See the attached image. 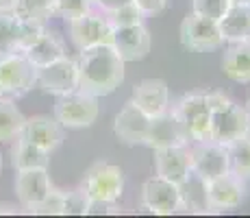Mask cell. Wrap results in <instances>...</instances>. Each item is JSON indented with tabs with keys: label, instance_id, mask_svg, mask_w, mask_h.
<instances>
[{
	"label": "cell",
	"instance_id": "obj_1",
	"mask_svg": "<svg viewBox=\"0 0 250 218\" xmlns=\"http://www.w3.org/2000/svg\"><path fill=\"white\" fill-rule=\"evenodd\" d=\"M79 90L96 96H109L124 83V66L126 61L120 57L111 44L94 46L79 50Z\"/></svg>",
	"mask_w": 250,
	"mask_h": 218
},
{
	"label": "cell",
	"instance_id": "obj_2",
	"mask_svg": "<svg viewBox=\"0 0 250 218\" xmlns=\"http://www.w3.org/2000/svg\"><path fill=\"white\" fill-rule=\"evenodd\" d=\"M211 103V140L222 146L244 138L250 116L246 107L233 103L222 92H207Z\"/></svg>",
	"mask_w": 250,
	"mask_h": 218
},
{
	"label": "cell",
	"instance_id": "obj_3",
	"mask_svg": "<svg viewBox=\"0 0 250 218\" xmlns=\"http://www.w3.org/2000/svg\"><path fill=\"white\" fill-rule=\"evenodd\" d=\"M170 109L185 124L189 142H209L211 140V103L207 92H191L170 105Z\"/></svg>",
	"mask_w": 250,
	"mask_h": 218
},
{
	"label": "cell",
	"instance_id": "obj_4",
	"mask_svg": "<svg viewBox=\"0 0 250 218\" xmlns=\"http://www.w3.org/2000/svg\"><path fill=\"white\" fill-rule=\"evenodd\" d=\"M0 87L9 98H22L37 87V68L24 52L0 55Z\"/></svg>",
	"mask_w": 250,
	"mask_h": 218
},
{
	"label": "cell",
	"instance_id": "obj_5",
	"mask_svg": "<svg viewBox=\"0 0 250 218\" xmlns=\"http://www.w3.org/2000/svg\"><path fill=\"white\" fill-rule=\"evenodd\" d=\"M81 190L94 201L118 203L124 192V170L111 162H96L85 172Z\"/></svg>",
	"mask_w": 250,
	"mask_h": 218
},
{
	"label": "cell",
	"instance_id": "obj_6",
	"mask_svg": "<svg viewBox=\"0 0 250 218\" xmlns=\"http://www.w3.org/2000/svg\"><path fill=\"white\" fill-rule=\"evenodd\" d=\"M98 98L87 92L74 90L65 96H57L55 118L63 129H87L98 118Z\"/></svg>",
	"mask_w": 250,
	"mask_h": 218
},
{
	"label": "cell",
	"instance_id": "obj_7",
	"mask_svg": "<svg viewBox=\"0 0 250 218\" xmlns=\"http://www.w3.org/2000/svg\"><path fill=\"white\" fill-rule=\"evenodd\" d=\"M183 48L194 52H209V50H218L224 44L222 31H220L218 20L205 18L200 13L189 11L181 22V31H179Z\"/></svg>",
	"mask_w": 250,
	"mask_h": 218
},
{
	"label": "cell",
	"instance_id": "obj_8",
	"mask_svg": "<svg viewBox=\"0 0 250 218\" xmlns=\"http://www.w3.org/2000/svg\"><path fill=\"white\" fill-rule=\"evenodd\" d=\"M68 33H70L72 46L76 50H87V48H94V46L111 44L113 40L111 22L98 9H91L89 13L68 22Z\"/></svg>",
	"mask_w": 250,
	"mask_h": 218
},
{
	"label": "cell",
	"instance_id": "obj_9",
	"mask_svg": "<svg viewBox=\"0 0 250 218\" xmlns=\"http://www.w3.org/2000/svg\"><path fill=\"white\" fill-rule=\"evenodd\" d=\"M142 210L155 216H172L183 210L181 188L167 179L155 177L146 179L142 186Z\"/></svg>",
	"mask_w": 250,
	"mask_h": 218
},
{
	"label": "cell",
	"instance_id": "obj_10",
	"mask_svg": "<svg viewBox=\"0 0 250 218\" xmlns=\"http://www.w3.org/2000/svg\"><path fill=\"white\" fill-rule=\"evenodd\" d=\"M37 87L52 96H65L79 90V64L76 57H61L44 68H37Z\"/></svg>",
	"mask_w": 250,
	"mask_h": 218
},
{
	"label": "cell",
	"instance_id": "obj_11",
	"mask_svg": "<svg viewBox=\"0 0 250 218\" xmlns=\"http://www.w3.org/2000/svg\"><path fill=\"white\" fill-rule=\"evenodd\" d=\"M207 198H209L211 212L237 210L246 201V179L230 170L220 174V177L207 181Z\"/></svg>",
	"mask_w": 250,
	"mask_h": 218
},
{
	"label": "cell",
	"instance_id": "obj_12",
	"mask_svg": "<svg viewBox=\"0 0 250 218\" xmlns=\"http://www.w3.org/2000/svg\"><path fill=\"white\" fill-rule=\"evenodd\" d=\"M189 155H191V172L203 177L205 181H211V179L230 170L227 146L213 142V140H209V142H191Z\"/></svg>",
	"mask_w": 250,
	"mask_h": 218
},
{
	"label": "cell",
	"instance_id": "obj_13",
	"mask_svg": "<svg viewBox=\"0 0 250 218\" xmlns=\"http://www.w3.org/2000/svg\"><path fill=\"white\" fill-rule=\"evenodd\" d=\"M144 144L148 148H152V151L170 148V146H187L189 144V135H187V129L179 120V116L170 109L150 120V129H148Z\"/></svg>",
	"mask_w": 250,
	"mask_h": 218
},
{
	"label": "cell",
	"instance_id": "obj_14",
	"mask_svg": "<svg viewBox=\"0 0 250 218\" xmlns=\"http://www.w3.org/2000/svg\"><path fill=\"white\" fill-rule=\"evenodd\" d=\"M50 174L46 168H33V170H16V181H13V190H16V198L20 203L24 212L31 207L40 205L44 198L50 194L52 190Z\"/></svg>",
	"mask_w": 250,
	"mask_h": 218
},
{
	"label": "cell",
	"instance_id": "obj_15",
	"mask_svg": "<svg viewBox=\"0 0 250 218\" xmlns=\"http://www.w3.org/2000/svg\"><path fill=\"white\" fill-rule=\"evenodd\" d=\"M150 116L144 109H139L133 100H126L124 107L118 111L113 120V131L118 135L120 142L128 144V146H137V144L146 142L148 129H150Z\"/></svg>",
	"mask_w": 250,
	"mask_h": 218
},
{
	"label": "cell",
	"instance_id": "obj_16",
	"mask_svg": "<svg viewBox=\"0 0 250 218\" xmlns=\"http://www.w3.org/2000/svg\"><path fill=\"white\" fill-rule=\"evenodd\" d=\"M111 46L120 52V57L126 64H131V61H142L150 52L152 40L146 24H133V26L113 28Z\"/></svg>",
	"mask_w": 250,
	"mask_h": 218
},
{
	"label": "cell",
	"instance_id": "obj_17",
	"mask_svg": "<svg viewBox=\"0 0 250 218\" xmlns=\"http://www.w3.org/2000/svg\"><path fill=\"white\" fill-rule=\"evenodd\" d=\"M155 172L167 181L181 186L191 174V155L187 146H170L155 151Z\"/></svg>",
	"mask_w": 250,
	"mask_h": 218
},
{
	"label": "cell",
	"instance_id": "obj_18",
	"mask_svg": "<svg viewBox=\"0 0 250 218\" xmlns=\"http://www.w3.org/2000/svg\"><path fill=\"white\" fill-rule=\"evenodd\" d=\"M22 138H26L28 142L37 144L40 148L52 153L61 146L63 142V135H65V129L59 124V120L55 116H33V118H26L22 127Z\"/></svg>",
	"mask_w": 250,
	"mask_h": 218
},
{
	"label": "cell",
	"instance_id": "obj_19",
	"mask_svg": "<svg viewBox=\"0 0 250 218\" xmlns=\"http://www.w3.org/2000/svg\"><path fill=\"white\" fill-rule=\"evenodd\" d=\"M131 100L150 118L170 111V87L163 79H144L135 85Z\"/></svg>",
	"mask_w": 250,
	"mask_h": 218
},
{
	"label": "cell",
	"instance_id": "obj_20",
	"mask_svg": "<svg viewBox=\"0 0 250 218\" xmlns=\"http://www.w3.org/2000/svg\"><path fill=\"white\" fill-rule=\"evenodd\" d=\"M220 70L233 83H250V40L229 44L220 59Z\"/></svg>",
	"mask_w": 250,
	"mask_h": 218
},
{
	"label": "cell",
	"instance_id": "obj_21",
	"mask_svg": "<svg viewBox=\"0 0 250 218\" xmlns=\"http://www.w3.org/2000/svg\"><path fill=\"white\" fill-rule=\"evenodd\" d=\"M224 44L250 40V2H230L222 18L218 20Z\"/></svg>",
	"mask_w": 250,
	"mask_h": 218
},
{
	"label": "cell",
	"instance_id": "obj_22",
	"mask_svg": "<svg viewBox=\"0 0 250 218\" xmlns=\"http://www.w3.org/2000/svg\"><path fill=\"white\" fill-rule=\"evenodd\" d=\"M11 166L13 170H33V168H46L50 166V155L40 148L37 144L28 142L26 138L18 135L16 140H11Z\"/></svg>",
	"mask_w": 250,
	"mask_h": 218
},
{
	"label": "cell",
	"instance_id": "obj_23",
	"mask_svg": "<svg viewBox=\"0 0 250 218\" xmlns=\"http://www.w3.org/2000/svg\"><path fill=\"white\" fill-rule=\"evenodd\" d=\"M24 55L28 57V61H31L35 68H44L48 64H52V61L61 59V57H65L68 52H65V46H63V40H61L59 35H57L55 31H50V28H46L44 33H42V37L33 44L31 48H28Z\"/></svg>",
	"mask_w": 250,
	"mask_h": 218
},
{
	"label": "cell",
	"instance_id": "obj_24",
	"mask_svg": "<svg viewBox=\"0 0 250 218\" xmlns=\"http://www.w3.org/2000/svg\"><path fill=\"white\" fill-rule=\"evenodd\" d=\"M179 188L183 198V210L191 212V214H211L209 198H207V181L203 177L191 172Z\"/></svg>",
	"mask_w": 250,
	"mask_h": 218
},
{
	"label": "cell",
	"instance_id": "obj_25",
	"mask_svg": "<svg viewBox=\"0 0 250 218\" xmlns=\"http://www.w3.org/2000/svg\"><path fill=\"white\" fill-rule=\"evenodd\" d=\"M24 122H26V116L20 111L16 100L2 96L0 98V144L16 140L22 133Z\"/></svg>",
	"mask_w": 250,
	"mask_h": 218
},
{
	"label": "cell",
	"instance_id": "obj_26",
	"mask_svg": "<svg viewBox=\"0 0 250 218\" xmlns=\"http://www.w3.org/2000/svg\"><path fill=\"white\" fill-rule=\"evenodd\" d=\"M11 13L18 20L48 24L57 16V0H18Z\"/></svg>",
	"mask_w": 250,
	"mask_h": 218
},
{
	"label": "cell",
	"instance_id": "obj_27",
	"mask_svg": "<svg viewBox=\"0 0 250 218\" xmlns=\"http://www.w3.org/2000/svg\"><path fill=\"white\" fill-rule=\"evenodd\" d=\"M230 172L239 174L242 179H250V144L244 138L227 144Z\"/></svg>",
	"mask_w": 250,
	"mask_h": 218
},
{
	"label": "cell",
	"instance_id": "obj_28",
	"mask_svg": "<svg viewBox=\"0 0 250 218\" xmlns=\"http://www.w3.org/2000/svg\"><path fill=\"white\" fill-rule=\"evenodd\" d=\"M18 26L20 20L11 11H0V55L18 50Z\"/></svg>",
	"mask_w": 250,
	"mask_h": 218
},
{
	"label": "cell",
	"instance_id": "obj_29",
	"mask_svg": "<svg viewBox=\"0 0 250 218\" xmlns=\"http://www.w3.org/2000/svg\"><path fill=\"white\" fill-rule=\"evenodd\" d=\"M107 20L111 22L113 28H122V26H133V24H144L146 16H144V11L135 2H128L124 7L115 9V11L107 13Z\"/></svg>",
	"mask_w": 250,
	"mask_h": 218
},
{
	"label": "cell",
	"instance_id": "obj_30",
	"mask_svg": "<svg viewBox=\"0 0 250 218\" xmlns=\"http://www.w3.org/2000/svg\"><path fill=\"white\" fill-rule=\"evenodd\" d=\"M46 28H48V24L20 20V26H18V52H26L33 44L40 40Z\"/></svg>",
	"mask_w": 250,
	"mask_h": 218
},
{
	"label": "cell",
	"instance_id": "obj_31",
	"mask_svg": "<svg viewBox=\"0 0 250 218\" xmlns=\"http://www.w3.org/2000/svg\"><path fill=\"white\" fill-rule=\"evenodd\" d=\"M63 194H65V190L52 188L50 194H48L40 205L31 207L28 214H35V216H63Z\"/></svg>",
	"mask_w": 250,
	"mask_h": 218
},
{
	"label": "cell",
	"instance_id": "obj_32",
	"mask_svg": "<svg viewBox=\"0 0 250 218\" xmlns=\"http://www.w3.org/2000/svg\"><path fill=\"white\" fill-rule=\"evenodd\" d=\"M94 9L91 0H57V16L63 18L65 22H72L76 18L85 16Z\"/></svg>",
	"mask_w": 250,
	"mask_h": 218
},
{
	"label": "cell",
	"instance_id": "obj_33",
	"mask_svg": "<svg viewBox=\"0 0 250 218\" xmlns=\"http://www.w3.org/2000/svg\"><path fill=\"white\" fill-rule=\"evenodd\" d=\"M230 7V0H191V11L211 20H220Z\"/></svg>",
	"mask_w": 250,
	"mask_h": 218
},
{
	"label": "cell",
	"instance_id": "obj_34",
	"mask_svg": "<svg viewBox=\"0 0 250 218\" xmlns=\"http://www.w3.org/2000/svg\"><path fill=\"white\" fill-rule=\"evenodd\" d=\"M89 198L83 190H70L63 194V216H85Z\"/></svg>",
	"mask_w": 250,
	"mask_h": 218
},
{
	"label": "cell",
	"instance_id": "obj_35",
	"mask_svg": "<svg viewBox=\"0 0 250 218\" xmlns=\"http://www.w3.org/2000/svg\"><path fill=\"white\" fill-rule=\"evenodd\" d=\"M109 214H122V207H118V203L94 201V198H89L85 216H109Z\"/></svg>",
	"mask_w": 250,
	"mask_h": 218
},
{
	"label": "cell",
	"instance_id": "obj_36",
	"mask_svg": "<svg viewBox=\"0 0 250 218\" xmlns=\"http://www.w3.org/2000/svg\"><path fill=\"white\" fill-rule=\"evenodd\" d=\"M139 9L144 11V16H157V13L166 11V7L170 4V0H133Z\"/></svg>",
	"mask_w": 250,
	"mask_h": 218
},
{
	"label": "cell",
	"instance_id": "obj_37",
	"mask_svg": "<svg viewBox=\"0 0 250 218\" xmlns=\"http://www.w3.org/2000/svg\"><path fill=\"white\" fill-rule=\"evenodd\" d=\"M128 2H133V0H94V9H98L100 13L107 16V13H111V11H115V9L128 4Z\"/></svg>",
	"mask_w": 250,
	"mask_h": 218
},
{
	"label": "cell",
	"instance_id": "obj_38",
	"mask_svg": "<svg viewBox=\"0 0 250 218\" xmlns=\"http://www.w3.org/2000/svg\"><path fill=\"white\" fill-rule=\"evenodd\" d=\"M20 203L13 205V203H0V214H20Z\"/></svg>",
	"mask_w": 250,
	"mask_h": 218
},
{
	"label": "cell",
	"instance_id": "obj_39",
	"mask_svg": "<svg viewBox=\"0 0 250 218\" xmlns=\"http://www.w3.org/2000/svg\"><path fill=\"white\" fill-rule=\"evenodd\" d=\"M18 0H0V11H13Z\"/></svg>",
	"mask_w": 250,
	"mask_h": 218
},
{
	"label": "cell",
	"instance_id": "obj_40",
	"mask_svg": "<svg viewBox=\"0 0 250 218\" xmlns=\"http://www.w3.org/2000/svg\"><path fill=\"white\" fill-rule=\"evenodd\" d=\"M244 140L250 144V122H248V127H246V133H244Z\"/></svg>",
	"mask_w": 250,
	"mask_h": 218
},
{
	"label": "cell",
	"instance_id": "obj_41",
	"mask_svg": "<svg viewBox=\"0 0 250 218\" xmlns=\"http://www.w3.org/2000/svg\"><path fill=\"white\" fill-rule=\"evenodd\" d=\"M244 107H246V111H248V116H250V98L246 100V105H244Z\"/></svg>",
	"mask_w": 250,
	"mask_h": 218
},
{
	"label": "cell",
	"instance_id": "obj_42",
	"mask_svg": "<svg viewBox=\"0 0 250 218\" xmlns=\"http://www.w3.org/2000/svg\"><path fill=\"white\" fill-rule=\"evenodd\" d=\"M0 174H2V153H0Z\"/></svg>",
	"mask_w": 250,
	"mask_h": 218
},
{
	"label": "cell",
	"instance_id": "obj_43",
	"mask_svg": "<svg viewBox=\"0 0 250 218\" xmlns=\"http://www.w3.org/2000/svg\"><path fill=\"white\" fill-rule=\"evenodd\" d=\"M230 2H250V0H230Z\"/></svg>",
	"mask_w": 250,
	"mask_h": 218
},
{
	"label": "cell",
	"instance_id": "obj_44",
	"mask_svg": "<svg viewBox=\"0 0 250 218\" xmlns=\"http://www.w3.org/2000/svg\"><path fill=\"white\" fill-rule=\"evenodd\" d=\"M2 96H4V92H2V87H0V98H2Z\"/></svg>",
	"mask_w": 250,
	"mask_h": 218
}]
</instances>
